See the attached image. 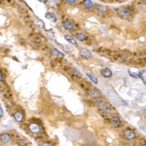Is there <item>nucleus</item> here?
Listing matches in <instances>:
<instances>
[{"mask_svg":"<svg viewBox=\"0 0 146 146\" xmlns=\"http://www.w3.org/2000/svg\"><path fill=\"white\" fill-rule=\"evenodd\" d=\"M45 18L49 20H50L51 22L52 23H56V20H57V18L56 16L54 15L53 13H51V12H47L45 14Z\"/></svg>","mask_w":146,"mask_h":146,"instance_id":"6e6552de","label":"nucleus"},{"mask_svg":"<svg viewBox=\"0 0 146 146\" xmlns=\"http://www.w3.org/2000/svg\"><path fill=\"white\" fill-rule=\"evenodd\" d=\"M2 80V73H0V81H1Z\"/></svg>","mask_w":146,"mask_h":146,"instance_id":"5701e85b","label":"nucleus"},{"mask_svg":"<svg viewBox=\"0 0 146 146\" xmlns=\"http://www.w3.org/2000/svg\"><path fill=\"white\" fill-rule=\"evenodd\" d=\"M29 129L33 133H37L41 131V127L37 123H31L29 125Z\"/></svg>","mask_w":146,"mask_h":146,"instance_id":"20e7f679","label":"nucleus"},{"mask_svg":"<svg viewBox=\"0 0 146 146\" xmlns=\"http://www.w3.org/2000/svg\"><path fill=\"white\" fill-rule=\"evenodd\" d=\"M83 5L86 6L87 8H92L94 6V3L92 1H90V0H86V1L83 2Z\"/></svg>","mask_w":146,"mask_h":146,"instance_id":"f3484780","label":"nucleus"},{"mask_svg":"<svg viewBox=\"0 0 146 146\" xmlns=\"http://www.w3.org/2000/svg\"><path fill=\"white\" fill-rule=\"evenodd\" d=\"M65 38L66 39L67 42H69V43L72 44V45H76V41L75 40V38H73L72 37L69 36V35H65Z\"/></svg>","mask_w":146,"mask_h":146,"instance_id":"4468645a","label":"nucleus"},{"mask_svg":"<svg viewBox=\"0 0 146 146\" xmlns=\"http://www.w3.org/2000/svg\"><path fill=\"white\" fill-rule=\"evenodd\" d=\"M117 14L122 19H128L130 16V10L127 7H122L117 10Z\"/></svg>","mask_w":146,"mask_h":146,"instance_id":"f03ea898","label":"nucleus"},{"mask_svg":"<svg viewBox=\"0 0 146 146\" xmlns=\"http://www.w3.org/2000/svg\"><path fill=\"white\" fill-rule=\"evenodd\" d=\"M100 73L101 75L103 77H106V78H109L112 76V71L109 70L108 68H104V69H102L100 70Z\"/></svg>","mask_w":146,"mask_h":146,"instance_id":"423d86ee","label":"nucleus"},{"mask_svg":"<svg viewBox=\"0 0 146 146\" xmlns=\"http://www.w3.org/2000/svg\"><path fill=\"white\" fill-rule=\"evenodd\" d=\"M66 2H67V3H71V4H72V3H76V0H67V1H66Z\"/></svg>","mask_w":146,"mask_h":146,"instance_id":"412c9836","label":"nucleus"},{"mask_svg":"<svg viewBox=\"0 0 146 146\" xmlns=\"http://www.w3.org/2000/svg\"><path fill=\"white\" fill-rule=\"evenodd\" d=\"M95 9H96V10H97L98 13H103V12H105V10H106V8L104 7V6H100V5L96 6Z\"/></svg>","mask_w":146,"mask_h":146,"instance_id":"a211bd4d","label":"nucleus"},{"mask_svg":"<svg viewBox=\"0 0 146 146\" xmlns=\"http://www.w3.org/2000/svg\"><path fill=\"white\" fill-rule=\"evenodd\" d=\"M70 72H71V73H72V74H73V75H80V71H78L76 69H73V70H71Z\"/></svg>","mask_w":146,"mask_h":146,"instance_id":"6ab92c4d","label":"nucleus"},{"mask_svg":"<svg viewBox=\"0 0 146 146\" xmlns=\"http://www.w3.org/2000/svg\"><path fill=\"white\" fill-rule=\"evenodd\" d=\"M63 26L65 29L68 30H72L74 29V24L72 23L69 22V21H65V22H64Z\"/></svg>","mask_w":146,"mask_h":146,"instance_id":"1a4fd4ad","label":"nucleus"},{"mask_svg":"<svg viewBox=\"0 0 146 146\" xmlns=\"http://www.w3.org/2000/svg\"><path fill=\"white\" fill-rule=\"evenodd\" d=\"M90 94L93 97H98L99 96V91L98 90H96V89H92L90 92Z\"/></svg>","mask_w":146,"mask_h":146,"instance_id":"dca6fc26","label":"nucleus"},{"mask_svg":"<svg viewBox=\"0 0 146 146\" xmlns=\"http://www.w3.org/2000/svg\"><path fill=\"white\" fill-rule=\"evenodd\" d=\"M80 55L83 58H90L91 57V51L87 49H82L79 52Z\"/></svg>","mask_w":146,"mask_h":146,"instance_id":"39448f33","label":"nucleus"},{"mask_svg":"<svg viewBox=\"0 0 146 146\" xmlns=\"http://www.w3.org/2000/svg\"><path fill=\"white\" fill-rule=\"evenodd\" d=\"M123 136L127 140H133L136 137V133L132 129H126L123 133Z\"/></svg>","mask_w":146,"mask_h":146,"instance_id":"7ed1b4c3","label":"nucleus"},{"mask_svg":"<svg viewBox=\"0 0 146 146\" xmlns=\"http://www.w3.org/2000/svg\"><path fill=\"white\" fill-rule=\"evenodd\" d=\"M2 115H3V111H2V109L0 107V118L2 117Z\"/></svg>","mask_w":146,"mask_h":146,"instance_id":"4be33fe9","label":"nucleus"},{"mask_svg":"<svg viewBox=\"0 0 146 146\" xmlns=\"http://www.w3.org/2000/svg\"><path fill=\"white\" fill-rule=\"evenodd\" d=\"M14 117H15L16 122H22L24 120V115L21 112H16L15 114H14Z\"/></svg>","mask_w":146,"mask_h":146,"instance_id":"9d476101","label":"nucleus"},{"mask_svg":"<svg viewBox=\"0 0 146 146\" xmlns=\"http://www.w3.org/2000/svg\"><path fill=\"white\" fill-rule=\"evenodd\" d=\"M51 54L52 55H55V56H62V57L65 56V54H64L62 52H60L56 48H52L51 49Z\"/></svg>","mask_w":146,"mask_h":146,"instance_id":"f8f14e48","label":"nucleus"},{"mask_svg":"<svg viewBox=\"0 0 146 146\" xmlns=\"http://www.w3.org/2000/svg\"><path fill=\"white\" fill-rule=\"evenodd\" d=\"M96 103H97V105L99 107V109H101L104 113H110V112H111V109H110L109 105L104 100H103V99H102V98L98 99L97 101H96Z\"/></svg>","mask_w":146,"mask_h":146,"instance_id":"f257e3e1","label":"nucleus"},{"mask_svg":"<svg viewBox=\"0 0 146 146\" xmlns=\"http://www.w3.org/2000/svg\"><path fill=\"white\" fill-rule=\"evenodd\" d=\"M143 146H146V144H145V145H143Z\"/></svg>","mask_w":146,"mask_h":146,"instance_id":"b1692460","label":"nucleus"},{"mask_svg":"<svg viewBox=\"0 0 146 146\" xmlns=\"http://www.w3.org/2000/svg\"><path fill=\"white\" fill-rule=\"evenodd\" d=\"M41 146H52L50 143H48V142H45L41 145Z\"/></svg>","mask_w":146,"mask_h":146,"instance_id":"aec40b11","label":"nucleus"},{"mask_svg":"<svg viewBox=\"0 0 146 146\" xmlns=\"http://www.w3.org/2000/svg\"><path fill=\"white\" fill-rule=\"evenodd\" d=\"M76 38L80 42H83L86 39V35H85L83 33H78L76 34Z\"/></svg>","mask_w":146,"mask_h":146,"instance_id":"ddd939ff","label":"nucleus"},{"mask_svg":"<svg viewBox=\"0 0 146 146\" xmlns=\"http://www.w3.org/2000/svg\"><path fill=\"white\" fill-rule=\"evenodd\" d=\"M110 123H111L113 126L119 127L121 125V124H122V122H121V120L118 117H111V119H110Z\"/></svg>","mask_w":146,"mask_h":146,"instance_id":"0eeeda50","label":"nucleus"},{"mask_svg":"<svg viewBox=\"0 0 146 146\" xmlns=\"http://www.w3.org/2000/svg\"><path fill=\"white\" fill-rule=\"evenodd\" d=\"M87 76L90 78L92 82H94L95 84H98V79L93 75V74H91L90 73H87Z\"/></svg>","mask_w":146,"mask_h":146,"instance_id":"2eb2a0df","label":"nucleus"},{"mask_svg":"<svg viewBox=\"0 0 146 146\" xmlns=\"http://www.w3.org/2000/svg\"><path fill=\"white\" fill-rule=\"evenodd\" d=\"M0 139H1V141L3 142V143H8V142L10 141V135L8 133H3L1 135Z\"/></svg>","mask_w":146,"mask_h":146,"instance_id":"9b49d317","label":"nucleus"}]
</instances>
